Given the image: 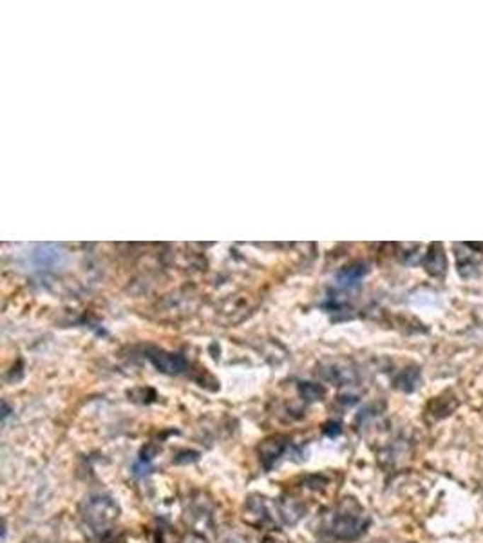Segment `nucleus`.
<instances>
[{"label": "nucleus", "mask_w": 483, "mask_h": 543, "mask_svg": "<svg viewBox=\"0 0 483 543\" xmlns=\"http://www.w3.org/2000/svg\"><path fill=\"white\" fill-rule=\"evenodd\" d=\"M326 427H329V430H324L328 437H337V435L341 433V426H339V424H328Z\"/></svg>", "instance_id": "obj_10"}, {"label": "nucleus", "mask_w": 483, "mask_h": 543, "mask_svg": "<svg viewBox=\"0 0 483 543\" xmlns=\"http://www.w3.org/2000/svg\"><path fill=\"white\" fill-rule=\"evenodd\" d=\"M416 377H419V373L411 377L409 371H406V373H404L402 379H398V388L406 389V391H411V389L414 388V382H416Z\"/></svg>", "instance_id": "obj_8"}, {"label": "nucleus", "mask_w": 483, "mask_h": 543, "mask_svg": "<svg viewBox=\"0 0 483 543\" xmlns=\"http://www.w3.org/2000/svg\"><path fill=\"white\" fill-rule=\"evenodd\" d=\"M285 451H286V442L283 437H270L266 438V440H263L261 446L257 447V454H259L261 466H263L266 471H270L273 466H275L277 460L285 454Z\"/></svg>", "instance_id": "obj_3"}, {"label": "nucleus", "mask_w": 483, "mask_h": 543, "mask_svg": "<svg viewBox=\"0 0 483 543\" xmlns=\"http://www.w3.org/2000/svg\"><path fill=\"white\" fill-rule=\"evenodd\" d=\"M370 518L353 498H346L337 505V509L328 515L324 527L333 539L339 542H353L360 538L368 529Z\"/></svg>", "instance_id": "obj_1"}, {"label": "nucleus", "mask_w": 483, "mask_h": 543, "mask_svg": "<svg viewBox=\"0 0 483 543\" xmlns=\"http://www.w3.org/2000/svg\"><path fill=\"white\" fill-rule=\"evenodd\" d=\"M118 518V503L107 495H91L80 505L81 523L94 536H103L109 532Z\"/></svg>", "instance_id": "obj_2"}, {"label": "nucleus", "mask_w": 483, "mask_h": 543, "mask_svg": "<svg viewBox=\"0 0 483 543\" xmlns=\"http://www.w3.org/2000/svg\"><path fill=\"white\" fill-rule=\"evenodd\" d=\"M244 522L254 527H263L264 523L270 522V511L266 505V498L259 495L248 496L244 503Z\"/></svg>", "instance_id": "obj_4"}, {"label": "nucleus", "mask_w": 483, "mask_h": 543, "mask_svg": "<svg viewBox=\"0 0 483 543\" xmlns=\"http://www.w3.org/2000/svg\"><path fill=\"white\" fill-rule=\"evenodd\" d=\"M179 543H208V539L205 538L203 534H199V532H187V534L183 536L181 539H179Z\"/></svg>", "instance_id": "obj_9"}, {"label": "nucleus", "mask_w": 483, "mask_h": 543, "mask_svg": "<svg viewBox=\"0 0 483 543\" xmlns=\"http://www.w3.org/2000/svg\"><path fill=\"white\" fill-rule=\"evenodd\" d=\"M277 509H279L280 520L286 523V525H295L299 523V520L305 516L306 507L302 505L301 500L293 498V496H283V498L277 502Z\"/></svg>", "instance_id": "obj_5"}, {"label": "nucleus", "mask_w": 483, "mask_h": 543, "mask_svg": "<svg viewBox=\"0 0 483 543\" xmlns=\"http://www.w3.org/2000/svg\"><path fill=\"white\" fill-rule=\"evenodd\" d=\"M301 391H302V395L308 398V401H317V398L322 397V389L319 388V386L305 384V386H301Z\"/></svg>", "instance_id": "obj_7"}, {"label": "nucleus", "mask_w": 483, "mask_h": 543, "mask_svg": "<svg viewBox=\"0 0 483 543\" xmlns=\"http://www.w3.org/2000/svg\"><path fill=\"white\" fill-rule=\"evenodd\" d=\"M151 361L154 362L156 368H159L161 371L171 373V375H176L183 369V361L176 355H169V353H156V355H151Z\"/></svg>", "instance_id": "obj_6"}]
</instances>
